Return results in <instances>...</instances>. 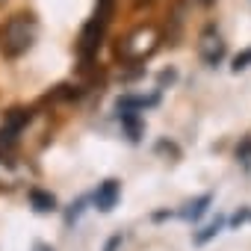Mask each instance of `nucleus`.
<instances>
[{
  "label": "nucleus",
  "instance_id": "1a4fd4ad",
  "mask_svg": "<svg viewBox=\"0 0 251 251\" xmlns=\"http://www.w3.org/2000/svg\"><path fill=\"white\" fill-rule=\"evenodd\" d=\"M248 65H251V48H248V50H242V53L233 59V71H245Z\"/></svg>",
  "mask_w": 251,
  "mask_h": 251
},
{
  "label": "nucleus",
  "instance_id": "9b49d317",
  "mask_svg": "<svg viewBox=\"0 0 251 251\" xmlns=\"http://www.w3.org/2000/svg\"><path fill=\"white\" fill-rule=\"evenodd\" d=\"M109 3H112V0H100V6H103V9H109Z\"/></svg>",
  "mask_w": 251,
  "mask_h": 251
},
{
  "label": "nucleus",
  "instance_id": "39448f33",
  "mask_svg": "<svg viewBox=\"0 0 251 251\" xmlns=\"http://www.w3.org/2000/svg\"><path fill=\"white\" fill-rule=\"evenodd\" d=\"M118 198H121V183L118 180H103L98 186V192H95V204H98L100 213H112Z\"/></svg>",
  "mask_w": 251,
  "mask_h": 251
},
{
  "label": "nucleus",
  "instance_id": "9d476101",
  "mask_svg": "<svg viewBox=\"0 0 251 251\" xmlns=\"http://www.w3.org/2000/svg\"><path fill=\"white\" fill-rule=\"evenodd\" d=\"M33 251H53V248H50V245H42V242H39V245H33Z\"/></svg>",
  "mask_w": 251,
  "mask_h": 251
},
{
  "label": "nucleus",
  "instance_id": "f257e3e1",
  "mask_svg": "<svg viewBox=\"0 0 251 251\" xmlns=\"http://www.w3.org/2000/svg\"><path fill=\"white\" fill-rule=\"evenodd\" d=\"M36 33H39V24L30 15H12L0 30V50L6 56H21L33 48Z\"/></svg>",
  "mask_w": 251,
  "mask_h": 251
},
{
  "label": "nucleus",
  "instance_id": "f03ea898",
  "mask_svg": "<svg viewBox=\"0 0 251 251\" xmlns=\"http://www.w3.org/2000/svg\"><path fill=\"white\" fill-rule=\"evenodd\" d=\"M157 48H160V30L145 24V27H136L133 33H127L118 42V59L127 62V65H136V62H145Z\"/></svg>",
  "mask_w": 251,
  "mask_h": 251
},
{
  "label": "nucleus",
  "instance_id": "0eeeda50",
  "mask_svg": "<svg viewBox=\"0 0 251 251\" xmlns=\"http://www.w3.org/2000/svg\"><path fill=\"white\" fill-rule=\"evenodd\" d=\"M30 201H33V207H36L39 213H50V210H56V198H53L50 192L33 189V192H30Z\"/></svg>",
  "mask_w": 251,
  "mask_h": 251
},
{
  "label": "nucleus",
  "instance_id": "6e6552de",
  "mask_svg": "<svg viewBox=\"0 0 251 251\" xmlns=\"http://www.w3.org/2000/svg\"><path fill=\"white\" fill-rule=\"evenodd\" d=\"M222 225H225V222H222V219H219V222H213V225H210V227H204V233H198V236H195V242H198V245H204V242H207V239H213V236H216V233H219V230H222Z\"/></svg>",
  "mask_w": 251,
  "mask_h": 251
},
{
  "label": "nucleus",
  "instance_id": "20e7f679",
  "mask_svg": "<svg viewBox=\"0 0 251 251\" xmlns=\"http://www.w3.org/2000/svg\"><path fill=\"white\" fill-rule=\"evenodd\" d=\"M198 53H201V59H204L207 65H219L222 56H225V42H222V36H219L216 30H204L201 39H198Z\"/></svg>",
  "mask_w": 251,
  "mask_h": 251
},
{
  "label": "nucleus",
  "instance_id": "423d86ee",
  "mask_svg": "<svg viewBox=\"0 0 251 251\" xmlns=\"http://www.w3.org/2000/svg\"><path fill=\"white\" fill-rule=\"evenodd\" d=\"M210 201H213V195H201V198H195L192 204H186V210H183L180 216L189 219V222H198V219L207 213V204H210Z\"/></svg>",
  "mask_w": 251,
  "mask_h": 251
},
{
  "label": "nucleus",
  "instance_id": "7ed1b4c3",
  "mask_svg": "<svg viewBox=\"0 0 251 251\" xmlns=\"http://www.w3.org/2000/svg\"><path fill=\"white\" fill-rule=\"evenodd\" d=\"M106 15H109V9H98V15L83 27V33H80V45H77V50H80V56L89 62L95 53H98V48H100V39H103V30H106Z\"/></svg>",
  "mask_w": 251,
  "mask_h": 251
}]
</instances>
